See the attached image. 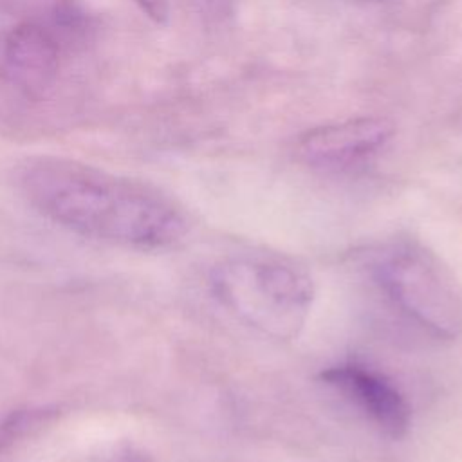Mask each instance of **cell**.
Instances as JSON below:
<instances>
[{
  "label": "cell",
  "mask_w": 462,
  "mask_h": 462,
  "mask_svg": "<svg viewBox=\"0 0 462 462\" xmlns=\"http://www.w3.org/2000/svg\"><path fill=\"white\" fill-rule=\"evenodd\" d=\"M217 300L247 327L287 341L303 328L312 298V278L278 258H231L211 273Z\"/></svg>",
  "instance_id": "obj_2"
},
{
  "label": "cell",
  "mask_w": 462,
  "mask_h": 462,
  "mask_svg": "<svg viewBox=\"0 0 462 462\" xmlns=\"http://www.w3.org/2000/svg\"><path fill=\"white\" fill-rule=\"evenodd\" d=\"M110 462H152L148 457H144L143 453H137V451H125V453H119L116 455Z\"/></svg>",
  "instance_id": "obj_9"
},
{
  "label": "cell",
  "mask_w": 462,
  "mask_h": 462,
  "mask_svg": "<svg viewBox=\"0 0 462 462\" xmlns=\"http://www.w3.org/2000/svg\"><path fill=\"white\" fill-rule=\"evenodd\" d=\"M386 117H354L307 130L298 139V155L316 168H346L379 152L393 135Z\"/></svg>",
  "instance_id": "obj_4"
},
{
  "label": "cell",
  "mask_w": 462,
  "mask_h": 462,
  "mask_svg": "<svg viewBox=\"0 0 462 462\" xmlns=\"http://www.w3.org/2000/svg\"><path fill=\"white\" fill-rule=\"evenodd\" d=\"M359 2H370V0H359Z\"/></svg>",
  "instance_id": "obj_10"
},
{
  "label": "cell",
  "mask_w": 462,
  "mask_h": 462,
  "mask_svg": "<svg viewBox=\"0 0 462 462\" xmlns=\"http://www.w3.org/2000/svg\"><path fill=\"white\" fill-rule=\"evenodd\" d=\"M58 63V43L40 25H18L5 40L4 70L20 88L29 92L43 90L54 79Z\"/></svg>",
  "instance_id": "obj_6"
},
{
  "label": "cell",
  "mask_w": 462,
  "mask_h": 462,
  "mask_svg": "<svg viewBox=\"0 0 462 462\" xmlns=\"http://www.w3.org/2000/svg\"><path fill=\"white\" fill-rule=\"evenodd\" d=\"M319 379L352 401L390 439H402L408 433L410 404L384 375L350 361L328 366L319 374Z\"/></svg>",
  "instance_id": "obj_5"
},
{
  "label": "cell",
  "mask_w": 462,
  "mask_h": 462,
  "mask_svg": "<svg viewBox=\"0 0 462 462\" xmlns=\"http://www.w3.org/2000/svg\"><path fill=\"white\" fill-rule=\"evenodd\" d=\"M14 182L42 217L92 240L162 249L188 233L184 211L164 191L78 159L29 157Z\"/></svg>",
  "instance_id": "obj_1"
},
{
  "label": "cell",
  "mask_w": 462,
  "mask_h": 462,
  "mask_svg": "<svg viewBox=\"0 0 462 462\" xmlns=\"http://www.w3.org/2000/svg\"><path fill=\"white\" fill-rule=\"evenodd\" d=\"M370 273L390 303L424 332L446 341L462 334V292L435 253L397 240L374 253Z\"/></svg>",
  "instance_id": "obj_3"
},
{
  "label": "cell",
  "mask_w": 462,
  "mask_h": 462,
  "mask_svg": "<svg viewBox=\"0 0 462 462\" xmlns=\"http://www.w3.org/2000/svg\"><path fill=\"white\" fill-rule=\"evenodd\" d=\"M141 9L157 22H164L168 18V4L166 0H137Z\"/></svg>",
  "instance_id": "obj_8"
},
{
  "label": "cell",
  "mask_w": 462,
  "mask_h": 462,
  "mask_svg": "<svg viewBox=\"0 0 462 462\" xmlns=\"http://www.w3.org/2000/svg\"><path fill=\"white\" fill-rule=\"evenodd\" d=\"M56 417L58 410L51 406H25L0 415V455L34 437Z\"/></svg>",
  "instance_id": "obj_7"
}]
</instances>
